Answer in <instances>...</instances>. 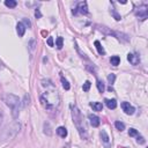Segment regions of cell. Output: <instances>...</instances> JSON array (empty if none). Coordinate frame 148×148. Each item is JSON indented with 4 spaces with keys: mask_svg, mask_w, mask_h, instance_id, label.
<instances>
[{
    "mask_svg": "<svg viewBox=\"0 0 148 148\" xmlns=\"http://www.w3.org/2000/svg\"><path fill=\"white\" fill-rule=\"evenodd\" d=\"M41 102L43 107L45 109H49V110L57 107L59 104V95L56 88L52 87L51 89H46V92L41 96Z\"/></svg>",
    "mask_w": 148,
    "mask_h": 148,
    "instance_id": "obj_1",
    "label": "cell"
},
{
    "mask_svg": "<svg viewBox=\"0 0 148 148\" xmlns=\"http://www.w3.org/2000/svg\"><path fill=\"white\" fill-rule=\"evenodd\" d=\"M72 117H73V122L77 126L78 131L80 133V137L82 139H87L88 133H87V127H86V123H84L83 116L81 113V111L79 110V108L77 105L72 107Z\"/></svg>",
    "mask_w": 148,
    "mask_h": 148,
    "instance_id": "obj_2",
    "label": "cell"
},
{
    "mask_svg": "<svg viewBox=\"0 0 148 148\" xmlns=\"http://www.w3.org/2000/svg\"><path fill=\"white\" fill-rule=\"evenodd\" d=\"M20 130H21V124L19 122H13L2 130V132L0 133V139L1 140H12V139H14L19 134Z\"/></svg>",
    "mask_w": 148,
    "mask_h": 148,
    "instance_id": "obj_3",
    "label": "cell"
},
{
    "mask_svg": "<svg viewBox=\"0 0 148 148\" xmlns=\"http://www.w3.org/2000/svg\"><path fill=\"white\" fill-rule=\"evenodd\" d=\"M4 102L7 107H9L12 109V116H13L14 119H16L20 113L19 107L21 104L19 97L14 94H6V95H4Z\"/></svg>",
    "mask_w": 148,
    "mask_h": 148,
    "instance_id": "obj_4",
    "label": "cell"
},
{
    "mask_svg": "<svg viewBox=\"0 0 148 148\" xmlns=\"http://www.w3.org/2000/svg\"><path fill=\"white\" fill-rule=\"evenodd\" d=\"M97 29L99 30V31L107 34V35H112L113 37H116L118 41H122V42H128L130 41V37L126 34H123V32H120V31H114V30H111V29H109L108 27L97 26Z\"/></svg>",
    "mask_w": 148,
    "mask_h": 148,
    "instance_id": "obj_5",
    "label": "cell"
},
{
    "mask_svg": "<svg viewBox=\"0 0 148 148\" xmlns=\"http://www.w3.org/2000/svg\"><path fill=\"white\" fill-rule=\"evenodd\" d=\"M135 15L139 17V20H141V21L146 20L148 16V6H146V5L140 6V7L135 11Z\"/></svg>",
    "mask_w": 148,
    "mask_h": 148,
    "instance_id": "obj_6",
    "label": "cell"
},
{
    "mask_svg": "<svg viewBox=\"0 0 148 148\" xmlns=\"http://www.w3.org/2000/svg\"><path fill=\"white\" fill-rule=\"evenodd\" d=\"M72 13L74 15H77L78 13H81V14H87L88 13V7H87V2L83 1V2H79L78 4V7L72 11Z\"/></svg>",
    "mask_w": 148,
    "mask_h": 148,
    "instance_id": "obj_7",
    "label": "cell"
},
{
    "mask_svg": "<svg viewBox=\"0 0 148 148\" xmlns=\"http://www.w3.org/2000/svg\"><path fill=\"white\" fill-rule=\"evenodd\" d=\"M122 109H123V111L126 114H133L134 111H135V109L132 107L128 102H123V103H122Z\"/></svg>",
    "mask_w": 148,
    "mask_h": 148,
    "instance_id": "obj_8",
    "label": "cell"
},
{
    "mask_svg": "<svg viewBox=\"0 0 148 148\" xmlns=\"http://www.w3.org/2000/svg\"><path fill=\"white\" fill-rule=\"evenodd\" d=\"M88 118H89L90 125H92L93 127H98V126H99V124H101V120H99V118L96 116V114H92V113H90L89 116H88Z\"/></svg>",
    "mask_w": 148,
    "mask_h": 148,
    "instance_id": "obj_9",
    "label": "cell"
},
{
    "mask_svg": "<svg viewBox=\"0 0 148 148\" xmlns=\"http://www.w3.org/2000/svg\"><path fill=\"white\" fill-rule=\"evenodd\" d=\"M127 60L131 63L132 65H138L140 63V58H139L138 54H134V53H128L127 54Z\"/></svg>",
    "mask_w": 148,
    "mask_h": 148,
    "instance_id": "obj_10",
    "label": "cell"
},
{
    "mask_svg": "<svg viewBox=\"0 0 148 148\" xmlns=\"http://www.w3.org/2000/svg\"><path fill=\"white\" fill-rule=\"evenodd\" d=\"M16 31H17V35L20 36V37H22L23 35H25L26 32V27L22 25V22H19L16 25Z\"/></svg>",
    "mask_w": 148,
    "mask_h": 148,
    "instance_id": "obj_11",
    "label": "cell"
},
{
    "mask_svg": "<svg viewBox=\"0 0 148 148\" xmlns=\"http://www.w3.org/2000/svg\"><path fill=\"white\" fill-rule=\"evenodd\" d=\"M105 104H107V107L109 109H111V110H113V109L117 108V101L116 99H105Z\"/></svg>",
    "mask_w": 148,
    "mask_h": 148,
    "instance_id": "obj_12",
    "label": "cell"
},
{
    "mask_svg": "<svg viewBox=\"0 0 148 148\" xmlns=\"http://www.w3.org/2000/svg\"><path fill=\"white\" fill-rule=\"evenodd\" d=\"M90 107L94 109V111H102L103 110V104L101 102H92Z\"/></svg>",
    "mask_w": 148,
    "mask_h": 148,
    "instance_id": "obj_13",
    "label": "cell"
},
{
    "mask_svg": "<svg viewBox=\"0 0 148 148\" xmlns=\"http://www.w3.org/2000/svg\"><path fill=\"white\" fill-rule=\"evenodd\" d=\"M99 135H101V138H102V141L108 146L109 142H110V138H109V135L107 134V132H105L104 130H102V131L99 132Z\"/></svg>",
    "mask_w": 148,
    "mask_h": 148,
    "instance_id": "obj_14",
    "label": "cell"
},
{
    "mask_svg": "<svg viewBox=\"0 0 148 148\" xmlns=\"http://www.w3.org/2000/svg\"><path fill=\"white\" fill-rule=\"evenodd\" d=\"M57 134L61 138H66L67 137V130L65 127H63V126H60V127L57 128Z\"/></svg>",
    "mask_w": 148,
    "mask_h": 148,
    "instance_id": "obj_15",
    "label": "cell"
},
{
    "mask_svg": "<svg viewBox=\"0 0 148 148\" xmlns=\"http://www.w3.org/2000/svg\"><path fill=\"white\" fill-rule=\"evenodd\" d=\"M110 63H111V65H113V66H118L120 63V58L118 56H112L110 58Z\"/></svg>",
    "mask_w": 148,
    "mask_h": 148,
    "instance_id": "obj_16",
    "label": "cell"
},
{
    "mask_svg": "<svg viewBox=\"0 0 148 148\" xmlns=\"http://www.w3.org/2000/svg\"><path fill=\"white\" fill-rule=\"evenodd\" d=\"M95 46H96V49H97V52L99 54H104L105 53V50L103 49V46H102L101 43H99L98 41H95Z\"/></svg>",
    "mask_w": 148,
    "mask_h": 148,
    "instance_id": "obj_17",
    "label": "cell"
},
{
    "mask_svg": "<svg viewBox=\"0 0 148 148\" xmlns=\"http://www.w3.org/2000/svg\"><path fill=\"white\" fill-rule=\"evenodd\" d=\"M5 5L7 6V7H9V8H14V7H16L17 2L15 1V0H6Z\"/></svg>",
    "mask_w": 148,
    "mask_h": 148,
    "instance_id": "obj_18",
    "label": "cell"
},
{
    "mask_svg": "<svg viewBox=\"0 0 148 148\" xmlns=\"http://www.w3.org/2000/svg\"><path fill=\"white\" fill-rule=\"evenodd\" d=\"M97 89H98V92L99 93H104V90H105V86H104V83L102 82L101 80H97Z\"/></svg>",
    "mask_w": 148,
    "mask_h": 148,
    "instance_id": "obj_19",
    "label": "cell"
},
{
    "mask_svg": "<svg viewBox=\"0 0 148 148\" xmlns=\"http://www.w3.org/2000/svg\"><path fill=\"white\" fill-rule=\"evenodd\" d=\"M114 126H116V128L119 130V131H124V130H125V124L122 122H116L114 123Z\"/></svg>",
    "mask_w": 148,
    "mask_h": 148,
    "instance_id": "obj_20",
    "label": "cell"
},
{
    "mask_svg": "<svg viewBox=\"0 0 148 148\" xmlns=\"http://www.w3.org/2000/svg\"><path fill=\"white\" fill-rule=\"evenodd\" d=\"M44 133H46L47 135L52 134V132H51V130H50V124L49 123H45L44 124Z\"/></svg>",
    "mask_w": 148,
    "mask_h": 148,
    "instance_id": "obj_21",
    "label": "cell"
},
{
    "mask_svg": "<svg viewBox=\"0 0 148 148\" xmlns=\"http://www.w3.org/2000/svg\"><path fill=\"white\" fill-rule=\"evenodd\" d=\"M29 101H30L29 95H25V98H23V103L21 104V108H26L27 105L29 104Z\"/></svg>",
    "mask_w": 148,
    "mask_h": 148,
    "instance_id": "obj_22",
    "label": "cell"
},
{
    "mask_svg": "<svg viewBox=\"0 0 148 148\" xmlns=\"http://www.w3.org/2000/svg\"><path fill=\"white\" fill-rule=\"evenodd\" d=\"M111 14H112V16L114 17V20L116 21H120V19H122V16H120V15L116 12V9H113V8L111 9Z\"/></svg>",
    "mask_w": 148,
    "mask_h": 148,
    "instance_id": "obj_23",
    "label": "cell"
},
{
    "mask_svg": "<svg viewBox=\"0 0 148 148\" xmlns=\"http://www.w3.org/2000/svg\"><path fill=\"white\" fill-rule=\"evenodd\" d=\"M114 80H116V75H114V74L111 73V74L108 75V81H109V83H110V84H113Z\"/></svg>",
    "mask_w": 148,
    "mask_h": 148,
    "instance_id": "obj_24",
    "label": "cell"
},
{
    "mask_svg": "<svg viewBox=\"0 0 148 148\" xmlns=\"http://www.w3.org/2000/svg\"><path fill=\"white\" fill-rule=\"evenodd\" d=\"M90 86H92V83H90V81H86V82L83 83V86H82L83 92H88V90H89V88H90Z\"/></svg>",
    "mask_w": 148,
    "mask_h": 148,
    "instance_id": "obj_25",
    "label": "cell"
},
{
    "mask_svg": "<svg viewBox=\"0 0 148 148\" xmlns=\"http://www.w3.org/2000/svg\"><path fill=\"white\" fill-rule=\"evenodd\" d=\"M63 43H64V38L63 37L57 38V47H58V49H61L63 47Z\"/></svg>",
    "mask_w": 148,
    "mask_h": 148,
    "instance_id": "obj_26",
    "label": "cell"
},
{
    "mask_svg": "<svg viewBox=\"0 0 148 148\" xmlns=\"http://www.w3.org/2000/svg\"><path fill=\"white\" fill-rule=\"evenodd\" d=\"M61 83H63V87H64L66 90H69V88H71V87H69V83H68L67 81H66L63 77H61Z\"/></svg>",
    "mask_w": 148,
    "mask_h": 148,
    "instance_id": "obj_27",
    "label": "cell"
},
{
    "mask_svg": "<svg viewBox=\"0 0 148 148\" xmlns=\"http://www.w3.org/2000/svg\"><path fill=\"white\" fill-rule=\"evenodd\" d=\"M128 135H130V137H137V135H138V131L135 128H130L128 130Z\"/></svg>",
    "mask_w": 148,
    "mask_h": 148,
    "instance_id": "obj_28",
    "label": "cell"
},
{
    "mask_svg": "<svg viewBox=\"0 0 148 148\" xmlns=\"http://www.w3.org/2000/svg\"><path fill=\"white\" fill-rule=\"evenodd\" d=\"M22 25L26 27V28H31V22L28 20V19H23L22 21Z\"/></svg>",
    "mask_w": 148,
    "mask_h": 148,
    "instance_id": "obj_29",
    "label": "cell"
},
{
    "mask_svg": "<svg viewBox=\"0 0 148 148\" xmlns=\"http://www.w3.org/2000/svg\"><path fill=\"white\" fill-rule=\"evenodd\" d=\"M35 45H36V42L34 40H31L30 41V43H29V49L31 52H34V50H35Z\"/></svg>",
    "mask_w": 148,
    "mask_h": 148,
    "instance_id": "obj_30",
    "label": "cell"
},
{
    "mask_svg": "<svg viewBox=\"0 0 148 148\" xmlns=\"http://www.w3.org/2000/svg\"><path fill=\"white\" fill-rule=\"evenodd\" d=\"M137 141H138V144H140V145H144L145 142H146V140H145V139H144L142 137H138Z\"/></svg>",
    "mask_w": 148,
    "mask_h": 148,
    "instance_id": "obj_31",
    "label": "cell"
},
{
    "mask_svg": "<svg viewBox=\"0 0 148 148\" xmlns=\"http://www.w3.org/2000/svg\"><path fill=\"white\" fill-rule=\"evenodd\" d=\"M47 45H49V46H53V38L52 37L47 38Z\"/></svg>",
    "mask_w": 148,
    "mask_h": 148,
    "instance_id": "obj_32",
    "label": "cell"
},
{
    "mask_svg": "<svg viewBox=\"0 0 148 148\" xmlns=\"http://www.w3.org/2000/svg\"><path fill=\"white\" fill-rule=\"evenodd\" d=\"M35 16L37 17V19H40V17L42 16V14H41V12H40V9H36V12H35Z\"/></svg>",
    "mask_w": 148,
    "mask_h": 148,
    "instance_id": "obj_33",
    "label": "cell"
},
{
    "mask_svg": "<svg viewBox=\"0 0 148 148\" xmlns=\"http://www.w3.org/2000/svg\"><path fill=\"white\" fill-rule=\"evenodd\" d=\"M2 120H4V112L2 110H0V125L2 124Z\"/></svg>",
    "mask_w": 148,
    "mask_h": 148,
    "instance_id": "obj_34",
    "label": "cell"
},
{
    "mask_svg": "<svg viewBox=\"0 0 148 148\" xmlns=\"http://www.w3.org/2000/svg\"><path fill=\"white\" fill-rule=\"evenodd\" d=\"M42 35H43V36H44V37H45V36H46V35H47V32H46V31H44V30H43V31H42Z\"/></svg>",
    "mask_w": 148,
    "mask_h": 148,
    "instance_id": "obj_35",
    "label": "cell"
}]
</instances>
